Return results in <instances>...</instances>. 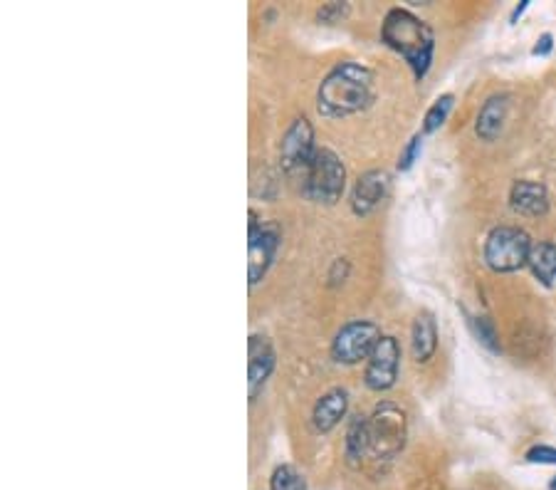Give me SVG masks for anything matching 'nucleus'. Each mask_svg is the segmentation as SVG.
<instances>
[{
  "mask_svg": "<svg viewBox=\"0 0 556 490\" xmlns=\"http://www.w3.org/2000/svg\"><path fill=\"white\" fill-rule=\"evenodd\" d=\"M374 102V77L364 65L342 62L324 77L317 95L319 114L324 117H349Z\"/></svg>",
  "mask_w": 556,
  "mask_h": 490,
  "instance_id": "obj_1",
  "label": "nucleus"
},
{
  "mask_svg": "<svg viewBox=\"0 0 556 490\" xmlns=\"http://www.w3.org/2000/svg\"><path fill=\"white\" fill-rule=\"evenodd\" d=\"M381 40L411 65L418 80L426 75L430 62H433L435 43L433 30L421 18L401 8L391 10L384 20V28H381Z\"/></svg>",
  "mask_w": 556,
  "mask_h": 490,
  "instance_id": "obj_2",
  "label": "nucleus"
},
{
  "mask_svg": "<svg viewBox=\"0 0 556 490\" xmlns=\"http://www.w3.org/2000/svg\"><path fill=\"white\" fill-rule=\"evenodd\" d=\"M369 429H371V456L374 458H388L398 456L406 443L408 424H406V411L396 404H379L374 409V414L369 416Z\"/></svg>",
  "mask_w": 556,
  "mask_h": 490,
  "instance_id": "obj_3",
  "label": "nucleus"
},
{
  "mask_svg": "<svg viewBox=\"0 0 556 490\" xmlns=\"http://www.w3.org/2000/svg\"><path fill=\"white\" fill-rule=\"evenodd\" d=\"M346 169L332 149H319L314 156L302 191L317 203H337L344 194Z\"/></svg>",
  "mask_w": 556,
  "mask_h": 490,
  "instance_id": "obj_4",
  "label": "nucleus"
},
{
  "mask_svg": "<svg viewBox=\"0 0 556 490\" xmlns=\"http://www.w3.org/2000/svg\"><path fill=\"white\" fill-rule=\"evenodd\" d=\"M529 253H532L529 236L512 226L495 228L485 243V260L495 273H514L529 263Z\"/></svg>",
  "mask_w": 556,
  "mask_h": 490,
  "instance_id": "obj_5",
  "label": "nucleus"
},
{
  "mask_svg": "<svg viewBox=\"0 0 556 490\" xmlns=\"http://www.w3.org/2000/svg\"><path fill=\"white\" fill-rule=\"evenodd\" d=\"M319 147L314 144V129L309 124V119H295L292 127L287 129V134L282 137V147H280V159H282V169L290 179L302 181L307 179L309 166H312L314 156H317Z\"/></svg>",
  "mask_w": 556,
  "mask_h": 490,
  "instance_id": "obj_6",
  "label": "nucleus"
},
{
  "mask_svg": "<svg viewBox=\"0 0 556 490\" xmlns=\"http://www.w3.org/2000/svg\"><path fill=\"white\" fill-rule=\"evenodd\" d=\"M381 340V330L374 322L356 320L344 325L339 330L337 340L332 344V354L337 362L344 364H359L361 359H369L376 344Z\"/></svg>",
  "mask_w": 556,
  "mask_h": 490,
  "instance_id": "obj_7",
  "label": "nucleus"
},
{
  "mask_svg": "<svg viewBox=\"0 0 556 490\" xmlns=\"http://www.w3.org/2000/svg\"><path fill=\"white\" fill-rule=\"evenodd\" d=\"M280 245V228L275 223H262L257 221V213L250 211V241H248V278L250 285H257L265 278L267 268L272 265Z\"/></svg>",
  "mask_w": 556,
  "mask_h": 490,
  "instance_id": "obj_8",
  "label": "nucleus"
},
{
  "mask_svg": "<svg viewBox=\"0 0 556 490\" xmlns=\"http://www.w3.org/2000/svg\"><path fill=\"white\" fill-rule=\"evenodd\" d=\"M398 362H401V347L393 337H381L376 349L371 352L369 364H366V387L374 392H386L396 384Z\"/></svg>",
  "mask_w": 556,
  "mask_h": 490,
  "instance_id": "obj_9",
  "label": "nucleus"
},
{
  "mask_svg": "<svg viewBox=\"0 0 556 490\" xmlns=\"http://www.w3.org/2000/svg\"><path fill=\"white\" fill-rule=\"evenodd\" d=\"M250 362H248V384H250V399H257L262 392L265 382L270 379L272 369H275V349L265 335L250 337Z\"/></svg>",
  "mask_w": 556,
  "mask_h": 490,
  "instance_id": "obj_10",
  "label": "nucleus"
},
{
  "mask_svg": "<svg viewBox=\"0 0 556 490\" xmlns=\"http://www.w3.org/2000/svg\"><path fill=\"white\" fill-rule=\"evenodd\" d=\"M386 191L388 179L384 171H366L364 176H359L354 196H351V208H354L356 216H369L371 211H376L386 198Z\"/></svg>",
  "mask_w": 556,
  "mask_h": 490,
  "instance_id": "obj_11",
  "label": "nucleus"
},
{
  "mask_svg": "<svg viewBox=\"0 0 556 490\" xmlns=\"http://www.w3.org/2000/svg\"><path fill=\"white\" fill-rule=\"evenodd\" d=\"M512 208L524 216H544L549 211V194L542 184L534 181H517L510 194Z\"/></svg>",
  "mask_w": 556,
  "mask_h": 490,
  "instance_id": "obj_12",
  "label": "nucleus"
},
{
  "mask_svg": "<svg viewBox=\"0 0 556 490\" xmlns=\"http://www.w3.org/2000/svg\"><path fill=\"white\" fill-rule=\"evenodd\" d=\"M346 406H349V396H346L344 389H332V392L324 394L317 401L312 414L317 431H332L344 419Z\"/></svg>",
  "mask_w": 556,
  "mask_h": 490,
  "instance_id": "obj_13",
  "label": "nucleus"
},
{
  "mask_svg": "<svg viewBox=\"0 0 556 490\" xmlns=\"http://www.w3.org/2000/svg\"><path fill=\"white\" fill-rule=\"evenodd\" d=\"M507 117V97L505 95H495L485 102V107L480 109L477 114V137L485 139V142H492V139L500 137L502 124H505Z\"/></svg>",
  "mask_w": 556,
  "mask_h": 490,
  "instance_id": "obj_14",
  "label": "nucleus"
},
{
  "mask_svg": "<svg viewBox=\"0 0 556 490\" xmlns=\"http://www.w3.org/2000/svg\"><path fill=\"white\" fill-rule=\"evenodd\" d=\"M346 458L351 466H359L366 456L371 453V429H369V416H354L346 431L344 441Z\"/></svg>",
  "mask_w": 556,
  "mask_h": 490,
  "instance_id": "obj_15",
  "label": "nucleus"
},
{
  "mask_svg": "<svg viewBox=\"0 0 556 490\" xmlns=\"http://www.w3.org/2000/svg\"><path fill=\"white\" fill-rule=\"evenodd\" d=\"M413 357L418 362H428L430 357L435 354V347H438V330H435V320L430 312H421L413 322Z\"/></svg>",
  "mask_w": 556,
  "mask_h": 490,
  "instance_id": "obj_16",
  "label": "nucleus"
},
{
  "mask_svg": "<svg viewBox=\"0 0 556 490\" xmlns=\"http://www.w3.org/2000/svg\"><path fill=\"white\" fill-rule=\"evenodd\" d=\"M527 265L544 285H552L556 278V245L554 243L532 245V253H529Z\"/></svg>",
  "mask_w": 556,
  "mask_h": 490,
  "instance_id": "obj_17",
  "label": "nucleus"
},
{
  "mask_svg": "<svg viewBox=\"0 0 556 490\" xmlns=\"http://www.w3.org/2000/svg\"><path fill=\"white\" fill-rule=\"evenodd\" d=\"M270 490H307V486H304V478L297 468L277 466L272 473Z\"/></svg>",
  "mask_w": 556,
  "mask_h": 490,
  "instance_id": "obj_18",
  "label": "nucleus"
},
{
  "mask_svg": "<svg viewBox=\"0 0 556 490\" xmlns=\"http://www.w3.org/2000/svg\"><path fill=\"white\" fill-rule=\"evenodd\" d=\"M450 109H453V95H443V97L435 99L433 107L428 109L423 129L430 134V132H435L438 127H443L445 119H448V114H450Z\"/></svg>",
  "mask_w": 556,
  "mask_h": 490,
  "instance_id": "obj_19",
  "label": "nucleus"
},
{
  "mask_svg": "<svg viewBox=\"0 0 556 490\" xmlns=\"http://www.w3.org/2000/svg\"><path fill=\"white\" fill-rule=\"evenodd\" d=\"M472 325H475V332H477V337H480L482 344H487L492 352H497V349H500V344H497L495 327H492V322L487 320V317H477V320H472Z\"/></svg>",
  "mask_w": 556,
  "mask_h": 490,
  "instance_id": "obj_20",
  "label": "nucleus"
},
{
  "mask_svg": "<svg viewBox=\"0 0 556 490\" xmlns=\"http://www.w3.org/2000/svg\"><path fill=\"white\" fill-rule=\"evenodd\" d=\"M421 147H423V137H421V134H416V137H413L411 142H408V147L403 149L401 159H398V169H401V171L411 169V166L416 164L418 154H421Z\"/></svg>",
  "mask_w": 556,
  "mask_h": 490,
  "instance_id": "obj_21",
  "label": "nucleus"
},
{
  "mask_svg": "<svg viewBox=\"0 0 556 490\" xmlns=\"http://www.w3.org/2000/svg\"><path fill=\"white\" fill-rule=\"evenodd\" d=\"M527 461L529 463H549V466H556V448H552V446L529 448Z\"/></svg>",
  "mask_w": 556,
  "mask_h": 490,
  "instance_id": "obj_22",
  "label": "nucleus"
},
{
  "mask_svg": "<svg viewBox=\"0 0 556 490\" xmlns=\"http://www.w3.org/2000/svg\"><path fill=\"white\" fill-rule=\"evenodd\" d=\"M549 50H552V35H542L534 45V55H547Z\"/></svg>",
  "mask_w": 556,
  "mask_h": 490,
  "instance_id": "obj_23",
  "label": "nucleus"
},
{
  "mask_svg": "<svg viewBox=\"0 0 556 490\" xmlns=\"http://www.w3.org/2000/svg\"><path fill=\"white\" fill-rule=\"evenodd\" d=\"M549 488H552V490H556V478H554V481H552V486H549Z\"/></svg>",
  "mask_w": 556,
  "mask_h": 490,
  "instance_id": "obj_24",
  "label": "nucleus"
}]
</instances>
